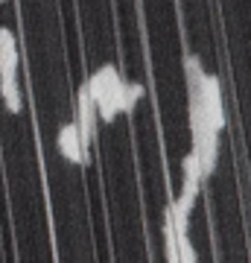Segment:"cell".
<instances>
[{
    "mask_svg": "<svg viewBox=\"0 0 251 263\" xmlns=\"http://www.w3.org/2000/svg\"><path fill=\"white\" fill-rule=\"evenodd\" d=\"M123 76L117 70V65H103L91 73V79L85 82L88 94L93 100L96 108V120L103 123H114L117 120V88H120Z\"/></svg>",
    "mask_w": 251,
    "mask_h": 263,
    "instance_id": "cell-1",
    "label": "cell"
},
{
    "mask_svg": "<svg viewBox=\"0 0 251 263\" xmlns=\"http://www.w3.org/2000/svg\"><path fill=\"white\" fill-rule=\"evenodd\" d=\"M76 129H79V135H82V141L85 143H91L93 141V135H96V108H93V100L91 94H88V88H79L76 91Z\"/></svg>",
    "mask_w": 251,
    "mask_h": 263,
    "instance_id": "cell-3",
    "label": "cell"
},
{
    "mask_svg": "<svg viewBox=\"0 0 251 263\" xmlns=\"http://www.w3.org/2000/svg\"><path fill=\"white\" fill-rule=\"evenodd\" d=\"M0 100H3V105H6V111L9 114L24 111V94H21L18 76H6V79H0Z\"/></svg>",
    "mask_w": 251,
    "mask_h": 263,
    "instance_id": "cell-6",
    "label": "cell"
},
{
    "mask_svg": "<svg viewBox=\"0 0 251 263\" xmlns=\"http://www.w3.org/2000/svg\"><path fill=\"white\" fill-rule=\"evenodd\" d=\"M88 146H91V143L82 141V135H79V129H76L73 120L65 123V126L59 129L56 149L65 161H70V164H76V167H85V164H88Z\"/></svg>",
    "mask_w": 251,
    "mask_h": 263,
    "instance_id": "cell-2",
    "label": "cell"
},
{
    "mask_svg": "<svg viewBox=\"0 0 251 263\" xmlns=\"http://www.w3.org/2000/svg\"><path fill=\"white\" fill-rule=\"evenodd\" d=\"M140 100H143V85L134 79H123L117 88V114H131Z\"/></svg>",
    "mask_w": 251,
    "mask_h": 263,
    "instance_id": "cell-5",
    "label": "cell"
},
{
    "mask_svg": "<svg viewBox=\"0 0 251 263\" xmlns=\"http://www.w3.org/2000/svg\"><path fill=\"white\" fill-rule=\"evenodd\" d=\"M18 41H15V32L9 27H0V79L6 76H18Z\"/></svg>",
    "mask_w": 251,
    "mask_h": 263,
    "instance_id": "cell-4",
    "label": "cell"
}]
</instances>
